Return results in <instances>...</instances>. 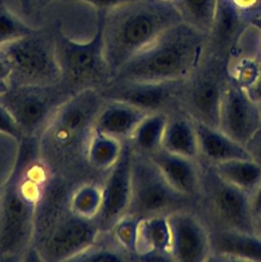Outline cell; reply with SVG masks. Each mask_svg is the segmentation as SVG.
<instances>
[{
    "mask_svg": "<svg viewBox=\"0 0 261 262\" xmlns=\"http://www.w3.org/2000/svg\"><path fill=\"white\" fill-rule=\"evenodd\" d=\"M181 20L208 34L214 18L216 0H171Z\"/></svg>",
    "mask_w": 261,
    "mask_h": 262,
    "instance_id": "cell-26",
    "label": "cell"
},
{
    "mask_svg": "<svg viewBox=\"0 0 261 262\" xmlns=\"http://www.w3.org/2000/svg\"><path fill=\"white\" fill-rule=\"evenodd\" d=\"M132 146L124 145L121 157L111 168L102 189V203L95 222L99 230H112L115 223L128 212L131 201Z\"/></svg>",
    "mask_w": 261,
    "mask_h": 262,
    "instance_id": "cell-12",
    "label": "cell"
},
{
    "mask_svg": "<svg viewBox=\"0 0 261 262\" xmlns=\"http://www.w3.org/2000/svg\"><path fill=\"white\" fill-rule=\"evenodd\" d=\"M194 121V120H193ZM200 160L216 164L233 159H251L244 144L230 138L219 128L194 121Z\"/></svg>",
    "mask_w": 261,
    "mask_h": 262,
    "instance_id": "cell-20",
    "label": "cell"
},
{
    "mask_svg": "<svg viewBox=\"0 0 261 262\" xmlns=\"http://www.w3.org/2000/svg\"><path fill=\"white\" fill-rule=\"evenodd\" d=\"M96 11V32L90 40L78 42L61 32H57L54 36L55 53L61 78L75 84L100 83L112 78L103 48V10Z\"/></svg>",
    "mask_w": 261,
    "mask_h": 262,
    "instance_id": "cell-9",
    "label": "cell"
},
{
    "mask_svg": "<svg viewBox=\"0 0 261 262\" xmlns=\"http://www.w3.org/2000/svg\"><path fill=\"white\" fill-rule=\"evenodd\" d=\"M102 203L101 187L87 183L79 186L69 198V206L78 217L95 220Z\"/></svg>",
    "mask_w": 261,
    "mask_h": 262,
    "instance_id": "cell-27",
    "label": "cell"
},
{
    "mask_svg": "<svg viewBox=\"0 0 261 262\" xmlns=\"http://www.w3.org/2000/svg\"><path fill=\"white\" fill-rule=\"evenodd\" d=\"M259 59H260V61H261V48H260V55H259Z\"/></svg>",
    "mask_w": 261,
    "mask_h": 262,
    "instance_id": "cell-43",
    "label": "cell"
},
{
    "mask_svg": "<svg viewBox=\"0 0 261 262\" xmlns=\"http://www.w3.org/2000/svg\"><path fill=\"white\" fill-rule=\"evenodd\" d=\"M212 165L221 177L250 194L261 182V166L252 159H233Z\"/></svg>",
    "mask_w": 261,
    "mask_h": 262,
    "instance_id": "cell-24",
    "label": "cell"
},
{
    "mask_svg": "<svg viewBox=\"0 0 261 262\" xmlns=\"http://www.w3.org/2000/svg\"><path fill=\"white\" fill-rule=\"evenodd\" d=\"M251 159L261 166V127L245 144Z\"/></svg>",
    "mask_w": 261,
    "mask_h": 262,
    "instance_id": "cell-33",
    "label": "cell"
},
{
    "mask_svg": "<svg viewBox=\"0 0 261 262\" xmlns=\"http://www.w3.org/2000/svg\"><path fill=\"white\" fill-rule=\"evenodd\" d=\"M200 193L194 211L209 230L231 229L254 232L250 193L221 177L214 166L199 159Z\"/></svg>",
    "mask_w": 261,
    "mask_h": 262,
    "instance_id": "cell-5",
    "label": "cell"
},
{
    "mask_svg": "<svg viewBox=\"0 0 261 262\" xmlns=\"http://www.w3.org/2000/svg\"><path fill=\"white\" fill-rule=\"evenodd\" d=\"M0 50L11 68L10 79L16 84L48 86L60 81L61 73L55 53L54 37L35 30Z\"/></svg>",
    "mask_w": 261,
    "mask_h": 262,
    "instance_id": "cell-8",
    "label": "cell"
},
{
    "mask_svg": "<svg viewBox=\"0 0 261 262\" xmlns=\"http://www.w3.org/2000/svg\"><path fill=\"white\" fill-rule=\"evenodd\" d=\"M259 107H260V117H261V104H259Z\"/></svg>",
    "mask_w": 261,
    "mask_h": 262,
    "instance_id": "cell-44",
    "label": "cell"
},
{
    "mask_svg": "<svg viewBox=\"0 0 261 262\" xmlns=\"http://www.w3.org/2000/svg\"><path fill=\"white\" fill-rule=\"evenodd\" d=\"M25 139L0 194V256L8 260L17 259L33 241L37 207L48 183L34 143Z\"/></svg>",
    "mask_w": 261,
    "mask_h": 262,
    "instance_id": "cell-1",
    "label": "cell"
},
{
    "mask_svg": "<svg viewBox=\"0 0 261 262\" xmlns=\"http://www.w3.org/2000/svg\"><path fill=\"white\" fill-rule=\"evenodd\" d=\"M11 75V68L3 52L0 50V80L8 81Z\"/></svg>",
    "mask_w": 261,
    "mask_h": 262,
    "instance_id": "cell-37",
    "label": "cell"
},
{
    "mask_svg": "<svg viewBox=\"0 0 261 262\" xmlns=\"http://www.w3.org/2000/svg\"><path fill=\"white\" fill-rule=\"evenodd\" d=\"M229 81L227 60L204 50L198 66L183 80L179 108L194 121L218 128L220 104Z\"/></svg>",
    "mask_w": 261,
    "mask_h": 262,
    "instance_id": "cell-7",
    "label": "cell"
},
{
    "mask_svg": "<svg viewBox=\"0 0 261 262\" xmlns=\"http://www.w3.org/2000/svg\"><path fill=\"white\" fill-rule=\"evenodd\" d=\"M0 133L7 135L17 142H20L26 136L18 123L11 113L0 102Z\"/></svg>",
    "mask_w": 261,
    "mask_h": 262,
    "instance_id": "cell-31",
    "label": "cell"
},
{
    "mask_svg": "<svg viewBox=\"0 0 261 262\" xmlns=\"http://www.w3.org/2000/svg\"><path fill=\"white\" fill-rule=\"evenodd\" d=\"M9 87L10 85L6 80H0V96L3 95L9 89Z\"/></svg>",
    "mask_w": 261,
    "mask_h": 262,
    "instance_id": "cell-40",
    "label": "cell"
},
{
    "mask_svg": "<svg viewBox=\"0 0 261 262\" xmlns=\"http://www.w3.org/2000/svg\"><path fill=\"white\" fill-rule=\"evenodd\" d=\"M250 201H251L252 215H253V218L255 219L261 216V182L251 193Z\"/></svg>",
    "mask_w": 261,
    "mask_h": 262,
    "instance_id": "cell-35",
    "label": "cell"
},
{
    "mask_svg": "<svg viewBox=\"0 0 261 262\" xmlns=\"http://www.w3.org/2000/svg\"><path fill=\"white\" fill-rule=\"evenodd\" d=\"M183 80L165 82H120L115 88L114 99L120 100L146 113L165 112L179 107L178 100Z\"/></svg>",
    "mask_w": 261,
    "mask_h": 262,
    "instance_id": "cell-14",
    "label": "cell"
},
{
    "mask_svg": "<svg viewBox=\"0 0 261 262\" xmlns=\"http://www.w3.org/2000/svg\"><path fill=\"white\" fill-rule=\"evenodd\" d=\"M53 0H35L36 2V7H44L46 5H48L50 2H52Z\"/></svg>",
    "mask_w": 261,
    "mask_h": 262,
    "instance_id": "cell-41",
    "label": "cell"
},
{
    "mask_svg": "<svg viewBox=\"0 0 261 262\" xmlns=\"http://www.w3.org/2000/svg\"><path fill=\"white\" fill-rule=\"evenodd\" d=\"M250 24L238 13L230 0H216L213 23L206 35L205 51L228 61Z\"/></svg>",
    "mask_w": 261,
    "mask_h": 262,
    "instance_id": "cell-16",
    "label": "cell"
},
{
    "mask_svg": "<svg viewBox=\"0 0 261 262\" xmlns=\"http://www.w3.org/2000/svg\"><path fill=\"white\" fill-rule=\"evenodd\" d=\"M245 90L253 101L261 104V71L254 83Z\"/></svg>",
    "mask_w": 261,
    "mask_h": 262,
    "instance_id": "cell-36",
    "label": "cell"
},
{
    "mask_svg": "<svg viewBox=\"0 0 261 262\" xmlns=\"http://www.w3.org/2000/svg\"><path fill=\"white\" fill-rule=\"evenodd\" d=\"M98 232L95 221L72 212L58 183H47L37 207L33 236L42 260L72 261L96 241Z\"/></svg>",
    "mask_w": 261,
    "mask_h": 262,
    "instance_id": "cell-4",
    "label": "cell"
},
{
    "mask_svg": "<svg viewBox=\"0 0 261 262\" xmlns=\"http://www.w3.org/2000/svg\"><path fill=\"white\" fill-rule=\"evenodd\" d=\"M210 231V261L261 262V237L255 232L231 229Z\"/></svg>",
    "mask_w": 261,
    "mask_h": 262,
    "instance_id": "cell-18",
    "label": "cell"
},
{
    "mask_svg": "<svg viewBox=\"0 0 261 262\" xmlns=\"http://www.w3.org/2000/svg\"><path fill=\"white\" fill-rule=\"evenodd\" d=\"M238 13L249 23L261 17V0H230Z\"/></svg>",
    "mask_w": 261,
    "mask_h": 262,
    "instance_id": "cell-32",
    "label": "cell"
},
{
    "mask_svg": "<svg viewBox=\"0 0 261 262\" xmlns=\"http://www.w3.org/2000/svg\"><path fill=\"white\" fill-rule=\"evenodd\" d=\"M125 252L106 247L95 246V242L77 255L72 261H123L126 260Z\"/></svg>",
    "mask_w": 261,
    "mask_h": 262,
    "instance_id": "cell-30",
    "label": "cell"
},
{
    "mask_svg": "<svg viewBox=\"0 0 261 262\" xmlns=\"http://www.w3.org/2000/svg\"><path fill=\"white\" fill-rule=\"evenodd\" d=\"M100 111V97L91 88H85L63 102L54 113L43 135L51 151L60 156L78 145L85 131L93 127Z\"/></svg>",
    "mask_w": 261,
    "mask_h": 262,
    "instance_id": "cell-10",
    "label": "cell"
},
{
    "mask_svg": "<svg viewBox=\"0 0 261 262\" xmlns=\"http://www.w3.org/2000/svg\"><path fill=\"white\" fill-rule=\"evenodd\" d=\"M206 34L178 23L134 54L113 79L120 82H165L185 79L200 62Z\"/></svg>",
    "mask_w": 261,
    "mask_h": 262,
    "instance_id": "cell-3",
    "label": "cell"
},
{
    "mask_svg": "<svg viewBox=\"0 0 261 262\" xmlns=\"http://www.w3.org/2000/svg\"><path fill=\"white\" fill-rule=\"evenodd\" d=\"M181 21L171 0H133L103 10V48L112 78L134 54Z\"/></svg>",
    "mask_w": 261,
    "mask_h": 262,
    "instance_id": "cell-2",
    "label": "cell"
},
{
    "mask_svg": "<svg viewBox=\"0 0 261 262\" xmlns=\"http://www.w3.org/2000/svg\"><path fill=\"white\" fill-rule=\"evenodd\" d=\"M170 248L171 230L167 216L139 219L135 253L138 259L173 261Z\"/></svg>",
    "mask_w": 261,
    "mask_h": 262,
    "instance_id": "cell-19",
    "label": "cell"
},
{
    "mask_svg": "<svg viewBox=\"0 0 261 262\" xmlns=\"http://www.w3.org/2000/svg\"><path fill=\"white\" fill-rule=\"evenodd\" d=\"M254 232L261 237V216L254 219Z\"/></svg>",
    "mask_w": 261,
    "mask_h": 262,
    "instance_id": "cell-39",
    "label": "cell"
},
{
    "mask_svg": "<svg viewBox=\"0 0 261 262\" xmlns=\"http://www.w3.org/2000/svg\"><path fill=\"white\" fill-rule=\"evenodd\" d=\"M35 30L14 13L4 0H0V48L32 34Z\"/></svg>",
    "mask_w": 261,
    "mask_h": 262,
    "instance_id": "cell-28",
    "label": "cell"
},
{
    "mask_svg": "<svg viewBox=\"0 0 261 262\" xmlns=\"http://www.w3.org/2000/svg\"><path fill=\"white\" fill-rule=\"evenodd\" d=\"M171 230L170 254L173 261H210V231L194 210H181L167 216Z\"/></svg>",
    "mask_w": 261,
    "mask_h": 262,
    "instance_id": "cell-11",
    "label": "cell"
},
{
    "mask_svg": "<svg viewBox=\"0 0 261 262\" xmlns=\"http://www.w3.org/2000/svg\"><path fill=\"white\" fill-rule=\"evenodd\" d=\"M162 148L192 160L200 158L194 121L179 107L168 113Z\"/></svg>",
    "mask_w": 261,
    "mask_h": 262,
    "instance_id": "cell-22",
    "label": "cell"
},
{
    "mask_svg": "<svg viewBox=\"0 0 261 262\" xmlns=\"http://www.w3.org/2000/svg\"><path fill=\"white\" fill-rule=\"evenodd\" d=\"M123 146L118 138L91 131L87 146L88 162L96 169H111L121 157Z\"/></svg>",
    "mask_w": 261,
    "mask_h": 262,
    "instance_id": "cell-25",
    "label": "cell"
},
{
    "mask_svg": "<svg viewBox=\"0 0 261 262\" xmlns=\"http://www.w3.org/2000/svg\"><path fill=\"white\" fill-rule=\"evenodd\" d=\"M168 113H148L139 122L130 137L132 149L149 156L160 149L163 143Z\"/></svg>",
    "mask_w": 261,
    "mask_h": 262,
    "instance_id": "cell-23",
    "label": "cell"
},
{
    "mask_svg": "<svg viewBox=\"0 0 261 262\" xmlns=\"http://www.w3.org/2000/svg\"><path fill=\"white\" fill-rule=\"evenodd\" d=\"M73 1H79L87 3L93 7L96 8V10H107L115 6H118L120 4L133 1V0H73Z\"/></svg>",
    "mask_w": 261,
    "mask_h": 262,
    "instance_id": "cell-34",
    "label": "cell"
},
{
    "mask_svg": "<svg viewBox=\"0 0 261 262\" xmlns=\"http://www.w3.org/2000/svg\"><path fill=\"white\" fill-rule=\"evenodd\" d=\"M17 1L25 14H31L36 8L35 0H17Z\"/></svg>",
    "mask_w": 261,
    "mask_h": 262,
    "instance_id": "cell-38",
    "label": "cell"
},
{
    "mask_svg": "<svg viewBox=\"0 0 261 262\" xmlns=\"http://www.w3.org/2000/svg\"><path fill=\"white\" fill-rule=\"evenodd\" d=\"M260 127L259 104L250 98L245 89L230 80L221 100L218 128L245 145Z\"/></svg>",
    "mask_w": 261,
    "mask_h": 262,
    "instance_id": "cell-13",
    "label": "cell"
},
{
    "mask_svg": "<svg viewBox=\"0 0 261 262\" xmlns=\"http://www.w3.org/2000/svg\"><path fill=\"white\" fill-rule=\"evenodd\" d=\"M131 184V201L127 214L139 219L168 216L177 211L195 208L194 199L172 187L151 159L135 150L132 152Z\"/></svg>",
    "mask_w": 261,
    "mask_h": 262,
    "instance_id": "cell-6",
    "label": "cell"
},
{
    "mask_svg": "<svg viewBox=\"0 0 261 262\" xmlns=\"http://www.w3.org/2000/svg\"><path fill=\"white\" fill-rule=\"evenodd\" d=\"M46 86L17 84L0 96V102L11 113L25 136L33 133L44 121L51 107Z\"/></svg>",
    "mask_w": 261,
    "mask_h": 262,
    "instance_id": "cell-15",
    "label": "cell"
},
{
    "mask_svg": "<svg viewBox=\"0 0 261 262\" xmlns=\"http://www.w3.org/2000/svg\"><path fill=\"white\" fill-rule=\"evenodd\" d=\"M138 222L139 218L127 214L119 219L112 228L116 244L126 254L135 255L136 253Z\"/></svg>",
    "mask_w": 261,
    "mask_h": 262,
    "instance_id": "cell-29",
    "label": "cell"
},
{
    "mask_svg": "<svg viewBox=\"0 0 261 262\" xmlns=\"http://www.w3.org/2000/svg\"><path fill=\"white\" fill-rule=\"evenodd\" d=\"M148 114L130 103L113 100L97 114L92 131L118 139L130 138L139 122Z\"/></svg>",
    "mask_w": 261,
    "mask_h": 262,
    "instance_id": "cell-21",
    "label": "cell"
},
{
    "mask_svg": "<svg viewBox=\"0 0 261 262\" xmlns=\"http://www.w3.org/2000/svg\"><path fill=\"white\" fill-rule=\"evenodd\" d=\"M148 157L172 187L197 201L201 186L199 160L179 156L162 147Z\"/></svg>",
    "mask_w": 261,
    "mask_h": 262,
    "instance_id": "cell-17",
    "label": "cell"
},
{
    "mask_svg": "<svg viewBox=\"0 0 261 262\" xmlns=\"http://www.w3.org/2000/svg\"><path fill=\"white\" fill-rule=\"evenodd\" d=\"M251 24H253V25H255L256 27H258L260 30H261V17H259V18H257V19H255V20H253Z\"/></svg>",
    "mask_w": 261,
    "mask_h": 262,
    "instance_id": "cell-42",
    "label": "cell"
}]
</instances>
